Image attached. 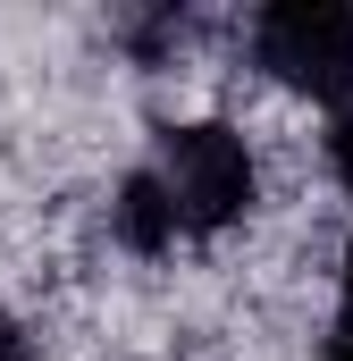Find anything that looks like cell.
Listing matches in <instances>:
<instances>
[{
	"mask_svg": "<svg viewBox=\"0 0 353 361\" xmlns=\"http://www.w3.org/2000/svg\"><path fill=\"white\" fill-rule=\"evenodd\" d=\"M143 177L160 185V202H169L176 235H227V227L253 210V193H261L244 135H236V126H219V118L160 126V143H152Z\"/></svg>",
	"mask_w": 353,
	"mask_h": 361,
	"instance_id": "obj_1",
	"label": "cell"
},
{
	"mask_svg": "<svg viewBox=\"0 0 353 361\" xmlns=\"http://www.w3.org/2000/svg\"><path fill=\"white\" fill-rule=\"evenodd\" d=\"M253 59L303 101H353V0H269L253 17Z\"/></svg>",
	"mask_w": 353,
	"mask_h": 361,
	"instance_id": "obj_2",
	"label": "cell"
},
{
	"mask_svg": "<svg viewBox=\"0 0 353 361\" xmlns=\"http://www.w3.org/2000/svg\"><path fill=\"white\" fill-rule=\"evenodd\" d=\"M109 235H118L135 261H160V252L176 244V219H169L160 185L143 177V169H126V177H118V193H109Z\"/></svg>",
	"mask_w": 353,
	"mask_h": 361,
	"instance_id": "obj_3",
	"label": "cell"
},
{
	"mask_svg": "<svg viewBox=\"0 0 353 361\" xmlns=\"http://www.w3.org/2000/svg\"><path fill=\"white\" fill-rule=\"evenodd\" d=\"M185 34H193V17H185V8H152V17H118V42H126V51H135L143 68H160V59H169L176 42H185Z\"/></svg>",
	"mask_w": 353,
	"mask_h": 361,
	"instance_id": "obj_4",
	"label": "cell"
},
{
	"mask_svg": "<svg viewBox=\"0 0 353 361\" xmlns=\"http://www.w3.org/2000/svg\"><path fill=\"white\" fill-rule=\"evenodd\" d=\"M328 169H337V185L353 193V118H337V135H328Z\"/></svg>",
	"mask_w": 353,
	"mask_h": 361,
	"instance_id": "obj_5",
	"label": "cell"
},
{
	"mask_svg": "<svg viewBox=\"0 0 353 361\" xmlns=\"http://www.w3.org/2000/svg\"><path fill=\"white\" fill-rule=\"evenodd\" d=\"M0 361H25V328H17L8 311H0Z\"/></svg>",
	"mask_w": 353,
	"mask_h": 361,
	"instance_id": "obj_6",
	"label": "cell"
},
{
	"mask_svg": "<svg viewBox=\"0 0 353 361\" xmlns=\"http://www.w3.org/2000/svg\"><path fill=\"white\" fill-rule=\"evenodd\" d=\"M328 361H353V319L337 328V345H328Z\"/></svg>",
	"mask_w": 353,
	"mask_h": 361,
	"instance_id": "obj_7",
	"label": "cell"
},
{
	"mask_svg": "<svg viewBox=\"0 0 353 361\" xmlns=\"http://www.w3.org/2000/svg\"><path fill=\"white\" fill-rule=\"evenodd\" d=\"M345 319H353V252H345Z\"/></svg>",
	"mask_w": 353,
	"mask_h": 361,
	"instance_id": "obj_8",
	"label": "cell"
}]
</instances>
